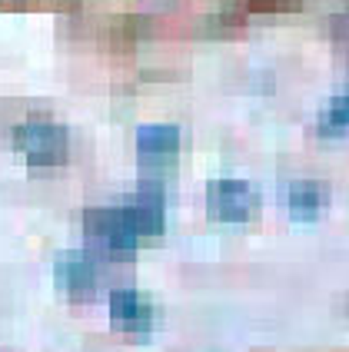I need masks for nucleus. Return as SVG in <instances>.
<instances>
[{"label":"nucleus","mask_w":349,"mask_h":352,"mask_svg":"<svg viewBox=\"0 0 349 352\" xmlns=\"http://www.w3.org/2000/svg\"><path fill=\"white\" fill-rule=\"evenodd\" d=\"M10 143L17 146L20 153H27V163L34 170H54L60 163H67V153H70L67 130L57 126V123H43V120L20 123L17 130L10 133Z\"/></svg>","instance_id":"nucleus-1"},{"label":"nucleus","mask_w":349,"mask_h":352,"mask_svg":"<svg viewBox=\"0 0 349 352\" xmlns=\"http://www.w3.org/2000/svg\"><path fill=\"white\" fill-rule=\"evenodd\" d=\"M83 230L90 236V243H97L110 259H134L136 233L130 230L123 210H87Z\"/></svg>","instance_id":"nucleus-2"},{"label":"nucleus","mask_w":349,"mask_h":352,"mask_svg":"<svg viewBox=\"0 0 349 352\" xmlns=\"http://www.w3.org/2000/svg\"><path fill=\"white\" fill-rule=\"evenodd\" d=\"M207 210L220 223H243L256 213V190L243 179H216L207 186Z\"/></svg>","instance_id":"nucleus-3"},{"label":"nucleus","mask_w":349,"mask_h":352,"mask_svg":"<svg viewBox=\"0 0 349 352\" xmlns=\"http://www.w3.org/2000/svg\"><path fill=\"white\" fill-rule=\"evenodd\" d=\"M123 216L136 236L163 233V190L156 183H140L136 199L130 206H123Z\"/></svg>","instance_id":"nucleus-4"},{"label":"nucleus","mask_w":349,"mask_h":352,"mask_svg":"<svg viewBox=\"0 0 349 352\" xmlns=\"http://www.w3.org/2000/svg\"><path fill=\"white\" fill-rule=\"evenodd\" d=\"M54 276H57L60 289L67 296H74V299H87L97 289V266H94V259L87 253L60 256L57 266H54Z\"/></svg>","instance_id":"nucleus-5"},{"label":"nucleus","mask_w":349,"mask_h":352,"mask_svg":"<svg viewBox=\"0 0 349 352\" xmlns=\"http://www.w3.org/2000/svg\"><path fill=\"white\" fill-rule=\"evenodd\" d=\"M110 319L116 329L127 333H147L154 326V306L134 289H116L110 296Z\"/></svg>","instance_id":"nucleus-6"},{"label":"nucleus","mask_w":349,"mask_h":352,"mask_svg":"<svg viewBox=\"0 0 349 352\" xmlns=\"http://www.w3.org/2000/svg\"><path fill=\"white\" fill-rule=\"evenodd\" d=\"M136 150H140L143 160L163 163V160L176 157V150H180V130H176V126H167V123L140 126V130H136Z\"/></svg>","instance_id":"nucleus-7"},{"label":"nucleus","mask_w":349,"mask_h":352,"mask_svg":"<svg viewBox=\"0 0 349 352\" xmlns=\"http://www.w3.org/2000/svg\"><path fill=\"white\" fill-rule=\"evenodd\" d=\"M286 203H290V213L296 219H316L330 206V186L326 183H316V179H299V183L290 186Z\"/></svg>","instance_id":"nucleus-8"},{"label":"nucleus","mask_w":349,"mask_h":352,"mask_svg":"<svg viewBox=\"0 0 349 352\" xmlns=\"http://www.w3.org/2000/svg\"><path fill=\"white\" fill-rule=\"evenodd\" d=\"M346 130H349V97H336V100H330L326 113L319 117V133L339 137Z\"/></svg>","instance_id":"nucleus-9"},{"label":"nucleus","mask_w":349,"mask_h":352,"mask_svg":"<svg viewBox=\"0 0 349 352\" xmlns=\"http://www.w3.org/2000/svg\"><path fill=\"white\" fill-rule=\"evenodd\" d=\"M246 7L256 10V14H263V10H286L290 0H246Z\"/></svg>","instance_id":"nucleus-10"},{"label":"nucleus","mask_w":349,"mask_h":352,"mask_svg":"<svg viewBox=\"0 0 349 352\" xmlns=\"http://www.w3.org/2000/svg\"><path fill=\"white\" fill-rule=\"evenodd\" d=\"M332 30H336V37L346 34V40H349V17H336L332 20Z\"/></svg>","instance_id":"nucleus-11"}]
</instances>
